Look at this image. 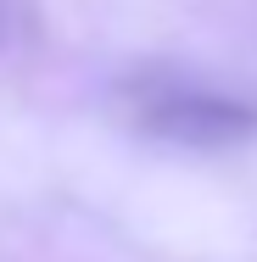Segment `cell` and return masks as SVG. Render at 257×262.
<instances>
[{
    "instance_id": "obj_1",
    "label": "cell",
    "mask_w": 257,
    "mask_h": 262,
    "mask_svg": "<svg viewBox=\"0 0 257 262\" xmlns=\"http://www.w3.org/2000/svg\"><path fill=\"white\" fill-rule=\"evenodd\" d=\"M156 128L168 134H185V140H218V134H241L252 123V112L224 95H196V90H168L151 101Z\"/></svg>"
}]
</instances>
